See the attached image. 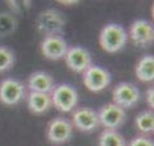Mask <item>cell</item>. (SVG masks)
I'll list each match as a JSON object with an SVG mask.
<instances>
[{
	"label": "cell",
	"mask_w": 154,
	"mask_h": 146,
	"mask_svg": "<svg viewBox=\"0 0 154 146\" xmlns=\"http://www.w3.org/2000/svg\"><path fill=\"white\" fill-rule=\"evenodd\" d=\"M128 36L126 30L117 23H108L99 33V45L105 53L114 54L126 46Z\"/></svg>",
	"instance_id": "1"
},
{
	"label": "cell",
	"mask_w": 154,
	"mask_h": 146,
	"mask_svg": "<svg viewBox=\"0 0 154 146\" xmlns=\"http://www.w3.org/2000/svg\"><path fill=\"white\" fill-rule=\"evenodd\" d=\"M66 17L57 9L42 11L36 19V28L42 36L60 35L66 26Z\"/></svg>",
	"instance_id": "2"
},
{
	"label": "cell",
	"mask_w": 154,
	"mask_h": 146,
	"mask_svg": "<svg viewBox=\"0 0 154 146\" xmlns=\"http://www.w3.org/2000/svg\"><path fill=\"white\" fill-rule=\"evenodd\" d=\"M51 104L55 106L57 110L62 113H69L76 109L79 104V92L73 86L60 84L55 86L50 92Z\"/></svg>",
	"instance_id": "3"
},
{
	"label": "cell",
	"mask_w": 154,
	"mask_h": 146,
	"mask_svg": "<svg viewBox=\"0 0 154 146\" xmlns=\"http://www.w3.org/2000/svg\"><path fill=\"white\" fill-rule=\"evenodd\" d=\"M112 99L113 104L121 106L122 109H130L139 104L141 94L136 85L131 82H121L113 89Z\"/></svg>",
	"instance_id": "4"
},
{
	"label": "cell",
	"mask_w": 154,
	"mask_h": 146,
	"mask_svg": "<svg viewBox=\"0 0 154 146\" xmlns=\"http://www.w3.org/2000/svg\"><path fill=\"white\" fill-rule=\"evenodd\" d=\"M27 87L16 78H5L0 82V101L4 105L14 106L25 99Z\"/></svg>",
	"instance_id": "5"
},
{
	"label": "cell",
	"mask_w": 154,
	"mask_h": 146,
	"mask_svg": "<svg viewBox=\"0 0 154 146\" xmlns=\"http://www.w3.org/2000/svg\"><path fill=\"white\" fill-rule=\"evenodd\" d=\"M73 135V126L64 117L53 118L46 126V138L54 145H60L69 141Z\"/></svg>",
	"instance_id": "6"
},
{
	"label": "cell",
	"mask_w": 154,
	"mask_h": 146,
	"mask_svg": "<svg viewBox=\"0 0 154 146\" xmlns=\"http://www.w3.org/2000/svg\"><path fill=\"white\" fill-rule=\"evenodd\" d=\"M110 73L103 67L91 64L82 73V82L85 87L93 92H100L110 85Z\"/></svg>",
	"instance_id": "7"
},
{
	"label": "cell",
	"mask_w": 154,
	"mask_h": 146,
	"mask_svg": "<svg viewBox=\"0 0 154 146\" xmlns=\"http://www.w3.org/2000/svg\"><path fill=\"white\" fill-rule=\"evenodd\" d=\"M99 124L105 129H117L126 122V111L113 103L104 104L98 111Z\"/></svg>",
	"instance_id": "8"
},
{
	"label": "cell",
	"mask_w": 154,
	"mask_h": 146,
	"mask_svg": "<svg viewBox=\"0 0 154 146\" xmlns=\"http://www.w3.org/2000/svg\"><path fill=\"white\" fill-rule=\"evenodd\" d=\"M128 38L134 45L146 47L154 40V28L153 24L146 19H136L131 23L128 30Z\"/></svg>",
	"instance_id": "9"
},
{
	"label": "cell",
	"mask_w": 154,
	"mask_h": 146,
	"mask_svg": "<svg viewBox=\"0 0 154 146\" xmlns=\"http://www.w3.org/2000/svg\"><path fill=\"white\" fill-rule=\"evenodd\" d=\"M68 47V44L60 35L45 36L40 44V51L42 56L49 60L64 59Z\"/></svg>",
	"instance_id": "10"
},
{
	"label": "cell",
	"mask_w": 154,
	"mask_h": 146,
	"mask_svg": "<svg viewBox=\"0 0 154 146\" xmlns=\"http://www.w3.org/2000/svg\"><path fill=\"white\" fill-rule=\"evenodd\" d=\"M72 126L81 132H93L99 127V119L96 111L88 106L76 108L72 111Z\"/></svg>",
	"instance_id": "11"
},
{
	"label": "cell",
	"mask_w": 154,
	"mask_h": 146,
	"mask_svg": "<svg viewBox=\"0 0 154 146\" xmlns=\"http://www.w3.org/2000/svg\"><path fill=\"white\" fill-rule=\"evenodd\" d=\"M67 67L75 73H84L91 65V55L82 46H69L64 56Z\"/></svg>",
	"instance_id": "12"
},
{
	"label": "cell",
	"mask_w": 154,
	"mask_h": 146,
	"mask_svg": "<svg viewBox=\"0 0 154 146\" xmlns=\"http://www.w3.org/2000/svg\"><path fill=\"white\" fill-rule=\"evenodd\" d=\"M55 87L53 76L46 72L37 71L28 76L27 89L31 92H42V94H50Z\"/></svg>",
	"instance_id": "13"
},
{
	"label": "cell",
	"mask_w": 154,
	"mask_h": 146,
	"mask_svg": "<svg viewBox=\"0 0 154 146\" xmlns=\"http://www.w3.org/2000/svg\"><path fill=\"white\" fill-rule=\"evenodd\" d=\"M27 108L31 113L36 115L45 114L51 108V97L50 94H42V92H31L28 91L26 95Z\"/></svg>",
	"instance_id": "14"
},
{
	"label": "cell",
	"mask_w": 154,
	"mask_h": 146,
	"mask_svg": "<svg viewBox=\"0 0 154 146\" xmlns=\"http://www.w3.org/2000/svg\"><path fill=\"white\" fill-rule=\"evenodd\" d=\"M136 78L141 82H152L154 80V58L153 55H144L139 59L135 67Z\"/></svg>",
	"instance_id": "15"
},
{
	"label": "cell",
	"mask_w": 154,
	"mask_h": 146,
	"mask_svg": "<svg viewBox=\"0 0 154 146\" xmlns=\"http://www.w3.org/2000/svg\"><path fill=\"white\" fill-rule=\"evenodd\" d=\"M135 126L136 129L141 135L148 136L154 131V114L152 110H143L135 118Z\"/></svg>",
	"instance_id": "16"
},
{
	"label": "cell",
	"mask_w": 154,
	"mask_h": 146,
	"mask_svg": "<svg viewBox=\"0 0 154 146\" xmlns=\"http://www.w3.org/2000/svg\"><path fill=\"white\" fill-rule=\"evenodd\" d=\"M98 146H127V142L117 129H104L99 136Z\"/></svg>",
	"instance_id": "17"
},
{
	"label": "cell",
	"mask_w": 154,
	"mask_h": 146,
	"mask_svg": "<svg viewBox=\"0 0 154 146\" xmlns=\"http://www.w3.org/2000/svg\"><path fill=\"white\" fill-rule=\"evenodd\" d=\"M18 21L16 14L11 12H0V37H8L16 32Z\"/></svg>",
	"instance_id": "18"
},
{
	"label": "cell",
	"mask_w": 154,
	"mask_h": 146,
	"mask_svg": "<svg viewBox=\"0 0 154 146\" xmlns=\"http://www.w3.org/2000/svg\"><path fill=\"white\" fill-rule=\"evenodd\" d=\"M14 63H16V55L12 49L0 46V73L12 69Z\"/></svg>",
	"instance_id": "19"
},
{
	"label": "cell",
	"mask_w": 154,
	"mask_h": 146,
	"mask_svg": "<svg viewBox=\"0 0 154 146\" xmlns=\"http://www.w3.org/2000/svg\"><path fill=\"white\" fill-rule=\"evenodd\" d=\"M128 146H154L153 140L145 135H139L128 142Z\"/></svg>",
	"instance_id": "20"
},
{
	"label": "cell",
	"mask_w": 154,
	"mask_h": 146,
	"mask_svg": "<svg viewBox=\"0 0 154 146\" xmlns=\"http://www.w3.org/2000/svg\"><path fill=\"white\" fill-rule=\"evenodd\" d=\"M153 97H154V89H153V87H149V89L146 90V92H145V100H146V104L149 105V108H150V109L154 108Z\"/></svg>",
	"instance_id": "21"
},
{
	"label": "cell",
	"mask_w": 154,
	"mask_h": 146,
	"mask_svg": "<svg viewBox=\"0 0 154 146\" xmlns=\"http://www.w3.org/2000/svg\"><path fill=\"white\" fill-rule=\"evenodd\" d=\"M62 4H77V2H59Z\"/></svg>",
	"instance_id": "22"
}]
</instances>
